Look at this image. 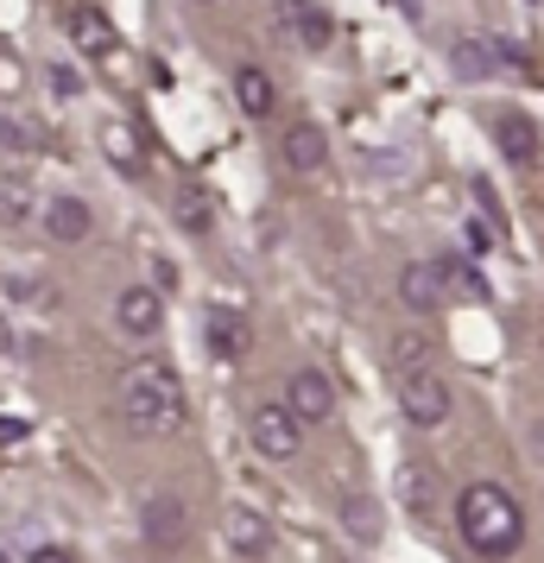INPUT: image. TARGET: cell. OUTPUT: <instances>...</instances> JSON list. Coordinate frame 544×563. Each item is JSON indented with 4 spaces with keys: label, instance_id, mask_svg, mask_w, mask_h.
I'll use <instances>...</instances> for the list:
<instances>
[{
    "label": "cell",
    "instance_id": "d4e9b609",
    "mask_svg": "<svg viewBox=\"0 0 544 563\" xmlns=\"http://www.w3.org/2000/svg\"><path fill=\"white\" fill-rule=\"evenodd\" d=\"M443 273H456V285H463L468 298H481V279H475V266H463V260H449Z\"/></svg>",
    "mask_w": 544,
    "mask_h": 563
},
{
    "label": "cell",
    "instance_id": "4fadbf2b",
    "mask_svg": "<svg viewBox=\"0 0 544 563\" xmlns=\"http://www.w3.org/2000/svg\"><path fill=\"white\" fill-rule=\"evenodd\" d=\"M493 146H500V158H513V165H532V158H539V121L519 114V108H507V114L493 121Z\"/></svg>",
    "mask_w": 544,
    "mask_h": 563
},
{
    "label": "cell",
    "instance_id": "2e32d148",
    "mask_svg": "<svg viewBox=\"0 0 544 563\" xmlns=\"http://www.w3.org/2000/svg\"><path fill=\"white\" fill-rule=\"evenodd\" d=\"M399 487H406V507L418 519H437V475H431V462H406L399 468Z\"/></svg>",
    "mask_w": 544,
    "mask_h": 563
},
{
    "label": "cell",
    "instance_id": "ac0fdd59",
    "mask_svg": "<svg viewBox=\"0 0 544 563\" xmlns=\"http://www.w3.org/2000/svg\"><path fill=\"white\" fill-rule=\"evenodd\" d=\"M234 102L247 108V114H266V108H273V82H266L259 64H241V70H234Z\"/></svg>",
    "mask_w": 544,
    "mask_h": 563
},
{
    "label": "cell",
    "instance_id": "7402d4cb",
    "mask_svg": "<svg viewBox=\"0 0 544 563\" xmlns=\"http://www.w3.org/2000/svg\"><path fill=\"white\" fill-rule=\"evenodd\" d=\"M102 146H108V158H114L121 172H140V146H133L127 121H108V128H102Z\"/></svg>",
    "mask_w": 544,
    "mask_h": 563
},
{
    "label": "cell",
    "instance_id": "ba28073f",
    "mask_svg": "<svg viewBox=\"0 0 544 563\" xmlns=\"http://www.w3.org/2000/svg\"><path fill=\"white\" fill-rule=\"evenodd\" d=\"M279 26H286V38H298L304 52H323V45L336 38L330 13H323L317 0H279Z\"/></svg>",
    "mask_w": 544,
    "mask_h": 563
},
{
    "label": "cell",
    "instance_id": "d6986e66",
    "mask_svg": "<svg viewBox=\"0 0 544 563\" xmlns=\"http://www.w3.org/2000/svg\"><path fill=\"white\" fill-rule=\"evenodd\" d=\"M392 367H399V374L431 367V330H399L392 335Z\"/></svg>",
    "mask_w": 544,
    "mask_h": 563
},
{
    "label": "cell",
    "instance_id": "9a60e30c",
    "mask_svg": "<svg viewBox=\"0 0 544 563\" xmlns=\"http://www.w3.org/2000/svg\"><path fill=\"white\" fill-rule=\"evenodd\" d=\"M222 538H229L234 558H266L273 551V532H266V519L247 507H229V519H222Z\"/></svg>",
    "mask_w": 544,
    "mask_h": 563
},
{
    "label": "cell",
    "instance_id": "3957f363",
    "mask_svg": "<svg viewBox=\"0 0 544 563\" xmlns=\"http://www.w3.org/2000/svg\"><path fill=\"white\" fill-rule=\"evenodd\" d=\"M399 411H406V424H418V431L449 424V380H443L437 367L399 374Z\"/></svg>",
    "mask_w": 544,
    "mask_h": 563
},
{
    "label": "cell",
    "instance_id": "f546056e",
    "mask_svg": "<svg viewBox=\"0 0 544 563\" xmlns=\"http://www.w3.org/2000/svg\"><path fill=\"white\" fill-rule=\"evenodd\" d=\"M20 437H26V424H20V418H0V443H20Z\"/></svg>",
    "mask_w": 544,
    "mask_h": 563
},
{
    "label": "cell",
    "instance_id": "8992f818",
    "mask_svg": "<svg viewBox=\"0 0 544 563\" xmlns=\"http://www.w3.org/2000/svg\"><path fill=\"white\" fill-rule=\"evenodd\" d=\"M286 411L298 418V424H323L330 411H336V386L323 380L317 367H298L286 380Z\"/></svg>",
    "mask_w": 544,
    "mask_h": 563
},
{
    "label": "cell",
    "instance_id": "1f68e13d",
    "mask_svg": "<svg viewBox=\"0 0 544 563\" xmlns=\"http://www.w3.org/2000/svg\"><path fill=\"white\" fill-rule=\"evenodd\" d=\"M0 563H7V558H0Z\"/></svg>",
    "mask_w": 544,
    "mask_h": 563
},
{
    "label": "cell",
    "instance_id": "f1b7e54d",
    "mask_svg": "<svg viewBox=\"0 0 544 563\" xmlns=\"http://www.w3.org/2000/svg\"><path fill=\"white\" fill-rule=\"evenodd\" d=\"M26 563H77V558H70V551H64V544H38V551H32Z\"/></svg>",
    "mask_w": 544,
    "mask_h": 563
},
{
    "label": "cell",
    "instance_id": "8fae6325",
    "mask_svg": "<svg viewBox=\"0 0 544 563\" xmlns=\"http://www.w3.org/2000/svg\"><path fill=\"white\" fill-rule=\"evenodd\" d=\"M89 229H96V209L82 203V197H52V203H45V234H52L57 247L89 241Z\"/></svg>",
    "mask_w": 544,
    "mask_h": 563
},
{
    "label": "cell",
    "instance_id": "5b68a950",
    "mask_svg": "<svg viewBox=\"0 0 544 563\" xmlns=\"http://www.w3.org/2000/svg\"><path fill=\"white\" fill-rule=\"evenodd\" d=\"M114 323H121V335L146 342V335L165 330V298H158L153 285H127V291L114 298Z\"/></svg>",
    "mask_w": 544,
    "mask_h": 563
},
{
    "label": "cell",
    "instance_id": "52a82bcc",
    "mask_svg": "<svg viewBox=\"0 0 544 563\" xmlns=\"http://www.w3.org/2000/svg\"><path fill=\"white\" fill-rule=\"evenodd\" d=\"M184 526H190V512H184L178 494H153V500L140 507V532H146V544H158V551L184 544Z\"/></svg>",
    "mask_w": 544,
    "mask_h": 563
},
{
    "label": "cell",
    "instance_id": "7c38bea8",
    "mask_svg": "<svg viewBox=\"0 0 544 563\" xmlns=\"http://www.w3.org/2000/svg\"><path fill=\"white\" fill-rule=\"evenodd\" d=\"M500 45H493V38H475V32H468V38H449V70H456V77L463 82H488L493 70H500Z\"/></svg>",
    "mask_w": 544,
    "mask_h": 563
},
{
    "label": "cell",
    "instance_id": "484cf974",
    "mask_svg": "<svg viewBox=\"0 0 544 563\" xmlns=\"http://www.w3.org/2000/svg\"><path fill=\"white\" fill-rule=\"evenodd\" d=\"M52 89H57V96H77V89H82V77L70 70V64H57V70H52Z\"/></svg>",
    "mask_w": 544,
    "mask_h": 563
},
{
    "label": "cell",
    "instance_id": "e0dca14e",
    "mask_svg": "<svg viewBox=\"0 0 544 563\" xmlns=\"http://www.w3.org/2000/svg\"><path fill=\"white\" fill-rule=\"evenodd\" d=\"M171 209H178V229H184V234H209V229H215V203H209L197 184H178Z\"/></svg>",
    "mask_w": 544,
    "mask_h": 563
},
{
    "label": "cell",
    "instance_id": "44dd1931",
    "mask_svg": "<svg viewBox=\"0 0 544 563\" xmlns=\"http://www.w3.org/2000/svg\"><path fill=\"white\" fill-rule=\"evenodd\" d=\"M209 342H215L222 355H241V349H247V323H241L234 310H209Z\"/></svg>",
    "mask_w": 544,
    "mask_h": 563
},
{
    "label": "cell",
    "instance_id": "30bf717a",
    "mask_svg": "<svg viewBox=\"0 0 544 563\" xmlns=\"http://www.w3.org/2000/svg\"><path fill=\"white\" fill-rule=\"evenodd\" d=\"M279 158H286L291 172H323L330 140H323V128H317V121H291V128L279 133Z\"/></svg>",
    "mask_w": 544,
    "mask_h": 563
},
{
    "label": "cell",
    "instance_id": "83f0119b",
    "mask_svg": "<svg viewBox=\"0 0 544 563\" xmlns=\"http://www.w3.org/2000/svg\"><path fill=\"white\" fill-rule=\"evenodd\" d=\"M13 89H20V64L0 52V96H13Z\"/></svg>",
    "mask_w": 544,
    "mask_h": 563
},
{
    "label": "cell",
    "instance_id": "5bb4252c",
    "mask_svg": "<svg viewBox=\"0 0 544 563\" xmlns=\"http://www.w3.org/2000/svg\"><path fill=\"white\" fill-rule=\"evenodd\" d=\"M443 291H449V285H443V273L431 266V260H418V266L399 273V305L418 310V317H431V310L443 305Z\"/></svg>",
    "mask_w": 544,
    "mask_h": 563
},
{
    "label": "cell",
    "instance_id": "7a4b0ae2",
    "mask_svg": "<svg viewBox=\"0 0 544 563\" xmlns=\"http://www.w3.org/2000/svg\"><path fill=\"white\" fill-rule=\"evenodd\" d=\"M456 526H463L468 551H481V558H513L519 538H525V512L507 487L493 482H475L463 487V500H456Z\"/></svg>",
    "mask_w": 544,
    "mask_h": 563
},
{
    "label": "cell",
    "instance_id": "4316f807",
    "mask_svg": "<svg viewBox=\"0 0 544 563\" xmlns=\"http://www.w3.org/2000/svg\"><path fill=\"white\" fill-rule=\"evenodd\" d=\"M153 291H158V298H165V291H171V285H178V266H171V260H153Z\"/></svg>",
    "mask_w": 544,
    "mask_h": 563
},
{
    "label": "cell",
    "instance_id": "603a6c76",
    "mask_svg": "<svg viewBox=\"0 0 544 563\" xmlns=\"http://www.w3.org/2000/svg\"><path fill=\"white\" fill-rule=\"evenodd\" d=\"M0 153H38V128L13 121V114H0Z\"/></svg>",
    "mask_w": 544,
    "mask_h": 563
},
{
    "label": "cell",
    "instance_id": "ffe728a7",
    "mask_svg": "<svg viewBox=\"0 0 544 563\" xmlns=\"http://www.w3.org/2000/svg\"><path fill=\"white\" fill-rule=\"evenodd\" d=\"M342 526L362 538V544H374V538H380V507H374L367 494H342Z\"/></svg>",
    "mask_w": 544,
    "mask_h": 563
},
{
    "label": "cell",
    "instance_id": "4dcf8cb0",
    "mask_svg": "<svg viewBox=\"0 0 544 563\" xmlns=\"http://www.w3.org/2000/svg\"><path fill=\"white\" fill-rule=\"evenodd\" d=\"M7 349H13V330H7V317H0V355H7Z\"/></svg>",
    "mask_w": 544,
    "mask_h": 563
},
{
    "label": "cell",
    "instance_id": "6da1fadb",
    "mask_svg": "<svg viewBox=\"0 0 544 563\" xmlns=\"http://www.w3.org/2000/svg\"><path fill=\"white\" fill-rule=\"evenodd\" d=\"M121 418H127V431L140 437H178L184 431V386L178 374L165 367V361H133L127 380H121Z\"/></svg>",
    "mask_w": 544,
    "mask_h": 563
},
{
    "label": "cell",
    "instance_id": "cb8c5ba5",
    "mask_svg": "<svg viewBox=\"0 0 544 563\" xmlns=\"http://www.w3.org/2000/svg\"><path fill=\"white\" fill-rule=\"evenodd\" d=\"M0 216H7V222H26V216H32L26 184H0Z\"/></svg>",
    "mask_w": 544,
    "mask_h": 563
},
{
    "label": "cell",
    "instance_id": "277c9868",
    "mask_svg": "<svg viewBox=\"0 0 544 563\" xmlns=\"http://www.w3.org/2000/svg\"><path fill=\"white\" fill-rule=\"evenodd\" d=\"M298 437H304V424H298L286 406H259L254 418H247V443H254L266 462H291L298 456Z\"/></svg>",
    "mask_w": 544,
    "mask_h": 563
},
{
    "label": "cell",
    "instance_id": "9c48e42d",
    "mask_svg": "<svg viewBox=\"0 0 544 563\" xmlns=\"http://www.w3.org/2000/svg\"><path fill=\"white\" fill-rule=\"evenodd\" d=\"M64 32H70V45H77L82 57H108L114 45H121L102 7H70V13H64Z\"/></svg>",
    "mask_w": 544,
    "mask_h": 563
}]
</instances>
